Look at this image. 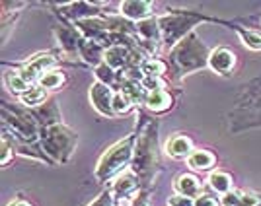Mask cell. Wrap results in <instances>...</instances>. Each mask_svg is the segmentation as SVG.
Here are the masks:
<instances>
[{"label":"cell","instance_id":"cell-35","mask_svg":"<svg viewBox=\"0 0 261 206\" xmlns=\"http://www.w3.org/2000/svg\"><path fill=\"white\" fill-rule=\"evenodd\" d=\"M195 206H222L220 198L211 195H201L199 198H195Z\"/></svg>","mask_w":261,"mask_h":206},{"label":"cell","instance_id":"cell-2","mask_svg":"<svg viewBox=\"0 0 261 206\" xmlns=\"http://www.w3.org/2000/svg\"><path fill=\"white\" fill-rule=\"evenodd\" d=\"M208 56L211 51L197 32L189 33L185 39H181L174 49L168 53V78L170 82H179L189 74H195L199 70L208 68Z\"/></svg>","mask_w":261,"mask_h":206},{"label":"cell","instance_id":"cell-20","mask_svg":"<svg viewBox=\"0 0 261 206\" xmlns=\"http://www.w3.org/2000/svg\"><path fill=\"white\" fill-rule=\"evenodd\" d=\"M80 58L84 61V65L92 66V68H98L99 65H103L106 47L101 43H96V41L82 39V43H80Z\"/></svg>","mask_w":261,"mask_h":206},{"label":"cell","instance_id":"cell-18","mask_svg":"<svg viewBox=\"0 0 261 206\" xmlns=\"http://www.w3.org/2000/svg\"><path fill=\"white\" fill-rule=\"evenodd\" d=\"M164 150H166V154H168L170 158H174V160H187V158L193 154L195 148H193V142H191L189 136H185V134H175L172 138H168Z\"/></svg>","mask_w":261,"mask_h":206},{"label":"cell","instance_id":"cell-5","mask_svg":"<svg viewBox=\"0 0 261 206\" xmlns=\"http://www.w3.org/2000/svg\"><path fill=\"white\" fill-rule=\"evenodd\" d=\"M205 22L222 23V20L195 10H172L168 12V14L158 16V23H160V30H162L164 47H168L172 51L181 39H185L189 33L195 32V27L199 23Z\"/></svg>","mask_w":261,"mask_h":206},{"label":"cell","instance_id":"cell-21","mask_svg":"<svg viewBox=\"0 0 261 206\" xmlns=\"http://www.w3.org/2000/svg\"><path fill=\"white\" fill-rule=\"evenodd\" d=\"M222 206H261V193L255 191H230L228 195L220 196Z\"/></svg>","mask_w":261,"mask_h":206},{"label":"cell","instance_id":"cell-1","mask_svg":"<svg viewBox=\"0 0 261 206\" xmlns=\"http://www.w3.org/2000/svg\"><path fill=\"white\" fill-rule=\"evenodd\" d=\"M139 129V138L135 146V156L130 163V171L139 177L142 189H150L156 179V175L160 171V152H158V129H160V121L158 119H146L141 121L137 125Z\"/></svg>","mask_w":261,"mask_h":206},{"label":"cell","instance_id":"cell-22","mask_svg":"<svg viewBox=\"0 0 261 206\" xmlns=\"http://www.w3.org/2000/svg\"><path fill=\"white\" fill-rule=\"evenodd\" d=\"M187 165L195 171H211L215 165H217V156L211 152V150H193V154L187 158Z\"/></svg>","mask_w":261,"mask_h":206},{"label":"cell","instance_id":"cell-9","mask_svg":"<svg viewBox=\"0 0 261 206\" xmlns=\"http://www.w3.org/2000/svg\"><path fill=\"white\" fill-rule=\"evenodd\" d=\"M61 10H57V14L61 16V22H70L76 23L82 20H90V18H101L106 16V12L101 10L99 4H92L86 0H80V2H68L59 6Z\"/></svg>","mask_w":261,"mask_h":206},{"label":"cell","instance_id":"cell-7","mask_svg":"<svg viewBox=\"0 0 261 206\" xmlns=\"http://www.w3.org/2000/svg\"><path fill=\"white\" fill-rule=\"evenodd\" d=\"M39 144H41L43 152L47 154V158L53 162V165H63V163L70 162V158L74 156L78 134L68 125L61 123V125L41 130Z\"/></svg>","mask_w":261,"mask_h":206},{"label":"cell","instance_id":"cell-25","mask_svg":"<svg viewBox=\"0 0 261 206\" xmlns=\"http://www.w3.org/2000/svg\"><path fill=\"white\" fill-rule=\"evenodd\" d=\"M18 99H20V105H23V107L35 109V107H41L45 101L49 99V92L43 90L39 84H35V86H32L28 92H23Z\"/></svg>","mask_w":261,"mask_h":206},{"label":"cell","instance_id":"cell-6","mask_svg":"<svg viewBox=\"0 0 261 206\" xmlns=\"http://www.w3.org/2000/svg\"><path fill=\"white\" fill-rule=\"evenodd\" d=\"M2 129H6L16 140L25 144H35L41 138V127L33 117L32 109L23 105H12L8 101L2 103Z\"/></svg>","mask_w":261,"mask_h":206},{"label":"cell","instance_id":"cell-8","mask_svg":"<svg viewBox=\"0 0 261 206\" xmlns=\"http://www.w3.org/2000/svg\"><path fill=\"white\" fill-rule=\"evenodd\" d=\"M59 65H61V58L55 53H39L33 54L32 58L25 61L22 66H18V70H20V74L25 78V82L30 86H35L45 72L55 70Z\"/></svg>","mask_w":261,"mask_h":206},{"label":"cell","instance_id":"cell-30","mask_svg":"<svg viewBox=\"0 0 261 206\" xmlns=\"http://www.w3.org/2000/svg\"><path fill=\"white\" fill-rule=\"evenodd\" d=\"M16 156V150H14V142H12V136L2 129V138H0V163L6 167L8 163L12 162V158Z\"/></svg>","mask_w":261,"mask_h":206},{"label":"cell","instance_id":"cell-15","mask_svg":"<svg viewBox=\"0 0 261 206\" xmlns=\"http://www.w3.org/2000/svg\"><path fill=\"white\" fill-rule=\"evenodd\" d=\"M32 113L33 117L37 119V123H39L41 130L63 123V113H61V107H59V103H57L55 98H49L41 107L32 109Z\"/></svg>","mask_w":261,"mask_h":206},{"label":"cell","instance_id":"cell-23","mask_svg":"<svg viewBox=\"0 0 261 206\" xmlns=\"http://www.w3.org/2000/svg\"><path fill=\"white\" fill-rule=\"evenodd\" d=\"M208 187L218 193L220 196L228 195L230 191H234V179L228 171H220V169H215L213 173L208 175Z\"/></svg>","mask_w":261,"mask_h":206},{"label":"cell","instance_id":"cell-36","mask_svg":"<svg viewBox=\"0 0 261 206\" xmlns=\"http://www.w3.org/2000/svg\"><path fill=\"white\" fill-rule=\"evenodd\" d=\"M8 206H32V204H30L28 200H22V198H16V200H12V202H10Z\"/></svg>","mask_w":261,"mask_h":206},{"label":"cell","instance_id":"cell-31","mask_svg":"<svg viewBox=\"0 0 261 206\" xmlns=\"http://www.w3.org/2000/svg\"><path fill=\"white\" fill-rule=\"evenodd\" d=\"M133 107H135V103L123 92H115V96H113V113H115V117L127 115V113L133 111Z\"/></svg>","mask_w":261,"mask_h":206},{"label":"cell","instance_id":"cell-14","mask_svg":"<svg viewBox=\"0 0 261 206\" xmlns=\"http://www.w3.org/2000/svg\"><path fill=\"white\" fill-rule=\"evenodd\" d=\"M234 66H236V54H234V51H230L228 47H217V49L211 51L208 68L215 74L230 76V72L234 70Z\"/></svg>","mask_w":261,"mask_h":206},{"label":"cell","instance_id":"cell-13","mask_svg":"<svg viewBox=\"0 0 261 206\" xmlns=\"http://www.w3.org/2000/svg\"><path fill=\"white\" fill-rule=\"evenodd\" d=\"M119 12L125 20L133 23L154 18V2L150 0H125L119 4Z\"/></svg>","mask_w":261,"mask_h":206},{"label":"cell","instance_id":"cell-33","mask_svg":"<svg viewBox=\"0 0 261 206\" xmlns=\"http://www.w3.org/2000/svg\"><path fill=\"white\" fill-rule=\"evenodd\" d=\"M168 206H195V198H189L184 195H172L168 198Z\"/></svg>","mask_w":261,"mask_h":206},{"label":"cell","instance_id":"cell-26","mask_svg":"<svg viewBox=\"0 0 261 206\" xmlns=\"http://www.w3.org/2000/svg\"><path fill=\"white\" fill-rule=\"evenodd\" d=\"M94 72H96L98 82L106 84V86H109L111 90H115V92H119L121 90V84H123V74H121V72L113 70V68L108 66L106 63L99 65L98 68H94Z\"/></svg>","mask_w":261,"mask_h":206},{"label":"cell","instance_id":"cell-3","mask_svg":"<svg viewBox=\"0 0 261 206\" xmlns=\"http://www.w3.org/2000/svg\"><path fill=\"white\" fill-rule=\"evenodd\" d=\"M250 129H261V74L242 86L228 113V130L232 134Z\"/></svg>","mask_w":261,"mask_h":206},{"label":"cell","instance_id":"cell-11","mask_svg":"<svg viewBox=\"0 0 261 206\" xmlns=\"http://www.w3.org/2000/svg\"><path fill=\"white\" fill-rule=\"evenodd\" d=\"M113 96H115V90H111L109 86L101 84L98 80L90 86V103H92V107L96 109L101 117L115 119V113H113Z\"/></svg>","mask_w":261,"mask_h":206},{"label":"cell","instance_id":"cell-17","mask_svg":"<svg viewBox=\"0 0 261 206\" xmlns=\"http://www.w3.org/2000/svg\"><path fill=\"white\" fill-rule=\"evenodd\" d=\"M144 107L148 109L150 113H168L170 109L174 107V96L170 90H156V92H148L146 94V101Z\"/></svg>","mask_w":261,"mask_h":206},{"label":"cell","instance_id":"cell-28","mask_svg":"<svg viewBox=\"0 0 261 206\" xmlns=\"http://www.w3.org/2000/svg\"><path fill=\"white\" fill-rule=\"evenodd\" d=\"M141 68L144 78H160V80H164V76H168V72H170L168 63L164 58H158V56L156 58H146Z\"/></svg>","mask_w":261,"mask_h":206},{"label":"cell","instance_id":"cell-24","mask_svg":"<svg viewBox=\"0 0 261 206\" xmlns=\"http://www.w3.org/2000/svg\"><path fill=\"white\" fill-rule=\"evenodd\" d=\"M222 23H226L230 30H234V32L238 33L242 43L246 45V47H250L253 51H261V33L259 32H253L250 27H242V25H238L236 22H228V20H222Z\"/></svg>","mask_w":261,"mask_h":206},{"label":"cell","instance_id":"cell-4","mask_svg":"<svg viewBox=\"0 0 261 206\" xmlns=\"http://www.w3.org/2000/svg\"><path fill=\"white\" fill-rule=\"evenodd\" d=\"M137 138H139V129L130 132L127 138H121L115 142L113 146H109L103 152V156L98 160V165L94 169V175L98 179V183H109L115 181L121 173H125V169L133 163V156H135V146H137Z\"/></svg>","mask_w":261,"mask_h":206},{"label":"cell","instance_id":"cell-16","mask_svg":"<svg viewBox=\"0 0 261 206\" xmlns=\"http://www.w3.org/2000/svg\"><path fill=\"white\" fill-rule=\"evenodd\" d=\"M133 49H135V47H133ZM133 49L121 47V45L108 47V49H106V58H103V63L108 66H111L113 70H117V72L123 74V72L133 65Z\"/></svg>","mask_w":261,"mask_h":206},{"label":"cell","instance_id":"cell-10","mask_svg":"<svg viewBox=\"0 0 261 206\" xmlns=\"http://www.w3.org/2000/svg\"><path fill=\"white\" fill-rule=\"evenodd\" d=\"M55 37L59 41V47L68 58H80V43H82V33L70 22H59L55 25Z\"/></svg>","mask_w":261,"mask_h":206},{"label":"cell","instance_id":"cell-29","mask_svg":"<svg viewBox=\"0 0 261 206\" xmlns=\"http://www.w3.org/2000/svg\"><path fill=\"white\" fill-rule=\"evenodd\" d=\"M66 82V76L63 74V70H59V68H55V70H49V72H45L43 76L39 78V86L47 90V92H57V90H61V87L65 86Z\"/></svg>","mask_w":261,"mask_h":206},{"label":"cell","instance_id":"cell-34","mask_svg":"<svg viewBox=\"0 0 261 206\" xmlns=\"http://www.w3.org/2000/svg\"><path fill=\"white\" fill-rule=\"evenodd\" d=\"M129 206H150V196L146 189H141L137 195L133 196V200L129 202Z\"/></svg>","mask_w":261,"mask_h":206},{"label":"cell","instance_id":"cell-27","mask_svg":"<svg viewBox=\"0 0 261 206\" xmlns=\"http://www.w3.org/2000/svg\"><path fill=\"white\" fill-rule=\"evenodd\" d=\"M2 78H4V86L8 87L12 94H16L18 98L22 96L23 92H28V90L32 87L28 82H25V78L20 74V70H18V68H16V70H4Z\"/></svg>","mask_w":261,"mask_h":206},{"label":"cell","instance_id":"cell-32","mask_svg":"<svg viewBox=\"0 0 261 206\" xmlns=\"http://www.w3.org/2000/svg\"><path fill=\"white\" fill-rule=\"evenodd\" d=\"M115 204H117V202H115V198L111 195V191H109V189H103L98 195V198L92 200L88 206H115Z\"/></svg>","mask_w":261,"mask_h":206},{"label":"cell","instance_id":"cell-19","mask_svg":"<svg viewBox=\"0 0 261 206\" xmlns=\"http://www.w3.org/2000/svg\"><path fill=\"white\" fill-rule=\"evenodd\" d=\"M174 189L177 195L189 196V198H199L203 193V183L199 181V177L193 173H181L174 183Z\"/></svg>","mask_w":261,"mask_h":206},{"label":"cell","instance_id":"cell-12","mask_svg":"<svg viewBox=\"0 0 261 206\" xmlns=\"http://www.w3.org/2000/svg\"><path fill=\"white\" fill-rule=\"evenodd\" d=\"M109 191H111V195L115 198V202H121V200H133V196L137 195L139 191L142 189L141 181H139V177L133 173V171H125V173H121L113 183L108 187Z\"/></svg>","mask_w":261,"mask_h":206}]
</instances>
